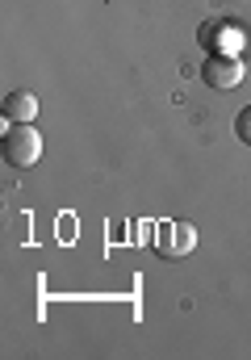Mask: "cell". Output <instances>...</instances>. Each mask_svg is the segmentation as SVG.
<instances>
[{
	"instance_id": "1",
	"label": "cell",
	"mask_w": 251,
	"mask_h": 360,
	"mask_svg": "<svg viewBox=\"0 0 251 360\" xmlns=\"http://www.w3.org/2000/svg\"><path fill=\"white\" fill-rule=\"evenodd\" d=\"M4 160L8 168H34L42 160V134L34 130V122H17L13 130H4Z\"/></svg>"
},
{
	"instance_id": "2",
	"label": "cell",
	"mask_w": 251,
	"mask_h": 360,
	"mask_svg": "<svg viewBox=\"0 0 251 360\" xmlns=\"http://www.w3.org/2000/svg\"><path fill=\"white\" fill-rule=\"evenodd\" d=\"M193 248H197V226H193V222H164V226L155 231V252L167 256V260L188 256Z\"/></svg>"
},
{
	"instance_id": "3",
	"label": "cell",
	"mask_w": 251,
	"mask_h": 360,
	"mask_svg": "<svg viewBox=\"0 0 251 360\" xmlns=\"http://www.w3.org/2000/svg\"><path fill=\"white\" fill-rule=\"evenodd\" d=\"M243 72H247V68H243L235 55H210V63L201 68V80H205L210 89L226 92V89H235V84L243 80Z\"/></svg>"
},
{
	"instance_id": "4",
	"label": "cell",
	"mask_w": 251,
	"mask_h": 360,
	"mask_svg": "<svg viewBox=\"0 0 251 360\" xmlns=\"http://www.w3.org/2000/svg\"><path fill=\"white\" fill-rule=\"evenodd\" d=\"M201 46H218L222 55H231V51L243 46V30H235V25H205L201 30Z\"/></svg>"
},
{
	"instance_id": "5",
	"label": "cell",
	"mask_w": 251,
	"mask_h": 360,
	"mask_svg": "<svg viewBox=\"0 0 251 360\" xmlns=\"http://www.w3.org/2000/svg\"><path fill=\"white\" fill-rule=\"evenodd\" d=\"M4 117H13V122H34L38 117V96L34 92H8L4 96Z\"/></svg>"
},
{
	"instance_id": "6",
	"label": "cell",
	"mask_w": 251,
	"mask_h": 360,
	"mask_svg": "<svg viewBox=\"0 0 251 360\" xmlns=\"http://www.w3.org/2000/svg\"><path fill=\"white\" fill-rule=\"evenodd\" d=\"M235 130H239V139H243V143H251V109H243V113L235 117Z\"/></svg>"
}]
</instances>
